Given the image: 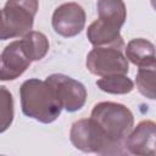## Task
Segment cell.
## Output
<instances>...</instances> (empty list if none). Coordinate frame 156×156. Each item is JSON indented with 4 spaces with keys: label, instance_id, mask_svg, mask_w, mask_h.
<instances>
[{
    "label": "cell",
    "instance_id": "6da1fadb",
    "mask_svg": "<svg viewBox=\"0 0 156 156\" xmlns=\"http://www.w3.org/2000/svg\"><path fill=\"white\" fill-rule=\"evenodd\" d=\"M20 98L23 115L44 124L55 122L63 110L51 85L38 78H30L22 83Z\"/></svg>",
    "mask_w": 156,
    "mask_h": 156
},
{
    "label": "cell",
    "instance_id": "7a4b0ae2",
    "mask_svg": "<svg viewBox=\"0 0 156 156\" xmlns=\"http://www.w3.org/2000/svg\"><path fill=\"white\" fill-rule=\"evenodd\" d=\"M90 117L102 128L117 147L128 154L126 139L134 127V115L126 105L112 101L98 102L94 105Z\"/></svg>",
    "mask_w": 156,
    "mask_h": 156
},
{
    "label": "cell",
    "instance_id": "3957f363",
    "mask_svg": "<svg viewBox=\"0 0 156 156\" xmlns=\"http://www.w3.org/2000/svg\"><path fill=\"white\" fill-rule=\"evenodd\" d=\"M69 140L72 145L87 154L98 155H126L117 147L102 130V128L90 117L76 121L71 126Z\"/></svg>",
    "mask_w": 156,
    "mask_h": 156
},
{
    "label": "cell",
    "instance_id": "277c9868",
    "mask_svg": "<svg viewBox=\"0 0 156 156\" xmlns=\"http://www.w3.org/2000/svg\"><path fill=\"white\" fill-rule=\"evenodd\" d=\"M38 0H7L1 10V40L24 37L34 24Z\"/></svg>",
    "mask_w": 156,
    "mask_h": 156
},
{
    "label": "cell",
    "instance_id": "5b68a950",
    "mask_svg": "<svg viewBox=\"0 0 156 156\" xmlns=\"http://www.w3.org/2000/svg\"><path fill=\"white\" fill-rule=\"evenodd\" d=\"M88 71L98 77L112 74H127L129 63L123 48L118 46H94L87 55Z\"/></svg>",
    "mask_w": 156,
    "mask_h": 156
},
{
    "label": "cell",
    "instance_id": "8992f818",
    "mask_svg": "<svg viewBox=\"0 0 156 156\" xmlns=\"http://www.w3.org/2000/svg\"><path fill=\"white\" fill-rule=\"evenodd\" d=\"M54 89L63 110L77 112L83 108L87 101V89L83 83L62 73H54L45 79Z\"/></svg>",
    "mask_w": 156,
    "mask_h": 156
},
{
    "label": "cell",
    "instance_id": "52a82bcc",
    "mask_svg": "<svg viewBox=\"0 0 156 156\" xmlns=\"http://www.w3.org/2000/svg\"><path fill=\"white\" fill-rule=\"evenodd\" d=\"M85 21V11L77 2L61 4L55 9L51 17V24L55 33L65 38L78 35L84 29Z\"/></svg>",
    "mask_w": 156,
    "mask_h": 156
},
{
    "label": "cell",
    "instance_id": "ba28073f",
    "mask_svg": "<svg viewBox=\"0 0 156 156\" xmlns=\"http://www.w3.org/2000/svg\"><path fill=\"white\" fill-rule=\"evenodd\" d=\"M0 79L2 82H10L22 76L33 62L27 54L22 40H13L7 44L1 52Z\"/></svg>",
    "mask_w": 156,
    "mask_h": 156
},
{
    "label": "cell",
    "instance_id": "9c48e42d",
    "mask_svg": "<svg viewBox=\"0 0 156 156\" xmlns=\"http://www.w3.org/2000/svg\"><path fill=\"white\" fill-rule=\"evenodd\" d=\"M126 149L130 155L156 156V122L145 119L133 127L126 139Z\"/></svg>",
    "mask_w": 156,
    "mask_h": 156
},
{
    "label": "cell",
    "instance_id": "30bf717a",
    "mask_svg": "<svg viewBox=\"0 0 156 156\" xmlns=\"http://www.w3.org/2000/svg\"><path fill=\"white\" fill-rule=\"evenodd\" d=\"M87 38L93 46H118L126 48L121 35V28L108 24L101 20L94 21L87 29Z\"/></svg>",
    "mask_w": 156,
    "mask_h": 156
},
{
    "label": "cell",
    "instance_id": "8fae6325",
    "mask_svg": "<svg viewBox=\"0 0 156 156\" xmlns=\"http://www.w3.org/2000/svg\"><path fill=\"white\" fill-rule=\"evenodd\" d=\"M98 18L122 28L127 20V9L123 0H98Z\"/></svg>",
    "mask_w": 156,
    "mask_h": 156
},
{
    "label": "cell",
    "instance_id": "7c38bea8",
    "mask_svg": "<svg viewBox=\"0 0 156 156\" xmlns=\"http://www.w3.org/2000/svg\"><path fill=\"white\" fill-rule=\"evenodd\" d=\"M135 85L144 98L156 100V58L138 67Z\"/></svg>",
    "mask_w": 156,
    "mask_h": 156
},
{
    "label": "cell",
    "instance_id": "4fadbf2b",
    "mask_svg": "<svg viewBox=\"0 0 156 156\" xmlns=\"http://www.w3.org/2000/svg\"><path fill=\"white\" fill-rule=\"evenodd\" d=\"M126 56L128 61H130L135 66H141L154 58H156V48L155 45L144 39L135 38L132 39L126 46Z\"/></svg>",
    "mask_w": 156,
    "mask_h": 156
},
{
    "label": "cell",
    "instance_id": "5bb4252c",
    "mask_svg": "<svg viewBox=\"0 0 156 156\" xmlns=\"http://www.w3.org/2000/svg\"><path fill=\"white\" fill-rule=\"evenodd\" d=\"M21 40L32 61H40L44 58L50 48L49 39L41 32L30 30L24 37H22Z\"/></svg>",
    "mask_w": 156,
    "mask_h": 156
},
{
    "label": "cell",
    "instance_id": "9a60e30c",
    "mask_svg": "<svg viewBox=\"0 0 156 156\" xmlns=\"http://www.w3.org/2000/svg\"><path fill=\"white\" fill-rule=\"evenodd\" d=\"M96 85L100 90L113 95L128 94L134 89V82L127 74H112L101 77L96 80Z\"/></svg>",
    "mask_w": 156,
    "mask_h": 156
},
{
    "label": "cell",
    "instance_id": "2e32d148",
    "mask_svg": "<svg viewBox=\"0 0 156 156\" xmlns=\"http://www.w3.org/2000/svg\"><path fill=\"white\" fill-rule=\"evenodd\" d=\"M1 124L0 132L4 133L13 121V99L12 94L6 89V87H1Z\"/></svg>",
    "mask_w": 156,
    "mask_h": 156
},
{
    "label": "cell",
    "instance_id": "e0dca14e",
    "mask_svg": "<svg viewBox=\"0 0 156 156\" xmlns=\"http://www.w3.org/2000/svg\"><path fill=\"white\" fill-rule=\"evenodd\" d=\"M150 2H151V6H152V9L156 11V0H150Z\"/></svg>",
    "mask_w": 156,
    "mask_h": 156
}]
</instances>
